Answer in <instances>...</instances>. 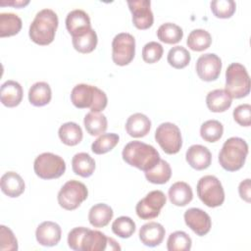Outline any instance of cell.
<instances>
[{"label": "cell", "mask_w": 251, "mask_h": 251, "mask_svg": "<svg viewBox=\"0 0 251 251\" xmlns=\"http://www.w3.org/2000/svg\"><path fill=\"white\" fill-rule=\"evenodd\" d=\"M123 159L128 165L147 172L160 161V154L150 144L134 140L128 142L123 149Z\"/></svg>", "instance_id": "obj_1"}, {"label": "cell", "mask_w": 251, "mask_h": 251, "mask_svg": "<svg viewBox=\"0 0 251 251\" xmlns=\"http://www.w3.org/2000/svg\"><path fill=\"white\" fill-rule=\"evenodd\" d=\"M59 20L51 9H42L34 17L29 25L28 35L38 45H48L55 37Z\"/></svg>", "instance_id": "obj_2"}, {"label": "cell", "mask_w": 251, "mask_h": 251, "mask_svg": "<svg viewBox=\"0 0 251 251\" xmlns=\"http://www.w3.org/2000/svg\"><path fill=\"white\" fill-rule=\"evenodd\" d=\"M71 101L78 109L89 108L91 112H101L106 108L108 98L97 86L79 83L72 89Z\"/></svg>", "instance_id": "obj_3"}, {"label": "cell", "mask_w": 251, "mask_h": 251, "mask_svg": "<svg viewBox=\"0 0 251 251\" xmlns=\"http://www.w3.org/2000/svg\"><path fill=\"white\" fill-rule=\"evenodd\" d=\"M247 155V142L240 137H229L219 153V163L226 171L235 172L243 167Z\"/></svg>", "instance_id": "obj_4"}, {"label": "cell", "mask_w": 251, "mask_h": 251, "mask_svg": "<svg viewBox=\"0 0 251 251\" xmlns=\"http://www.w3.org/2000/svg\"><path fill=\"white\" fill-rule=\"evenodd\" d=\"M225 90L231 98H243L250 92V77L246 68L239 63H231L226 71Z\"/></svg>", "instance_id": "obj_5"}, {"label": "cell", "mask_w": 251, "mask_h": 251, "mask_svg": "<svg viewBox=\"0 0 251 251\" xmlns=\"http://www.w3.org/2000/svg\"><path fill=\"white\" fill-rule=\"evenodd\" d=\"M197 195L208 207L221 206L225 201V191L219 178L212 175L202 176L197 182Z\"/></svg>", "instance_id": "obj_6"}, {"label": "cell", "mask_w": 251, "mask_h": 251, "mask_svg": "<svg viewBox=\"0 0 251 251\" xmlns=\"http://www.w3.org/2000/svg\"><path fill=\"white\" fill-rule=\"evenodd\" d=\"M33 170L35 175L42 179L58 178L65 173L66 163L61 156L44 152L35 158Z\"/></svg>", "instance_id": "obj_7"}, {"label": "cell", "mask_w": 251, "mask_h": 251, "mask_svg": "<svg viewBox=\"0 0 251 251\" xmlns=\"http://www.w3.org/2000/svg\"><path fill=\"white\" fill-rule=\"evenodd\" d=\"M88 190L84 183L71 179L67 181L59 190L57 199L59 205L68 211H72L79 207V205L86 200Z\"/></svg>", "instance_id": "obj_8"}, {"label": "cell", "mask_w": 251, "mask_h": 251, "mask_svg": "<svg viewBox=\"0 0 251 251\" xmlns=\"http://www.w3.org/2000/svg\"><path fill=\"white\" fill-rule=\"evenodd\" d=\"M155 139L167 154H176L182 146L180 129L173 123H163L155 131Z\"/></svg>", "instance_id": "obj_9"}, {"label": "cell", "mask_w": 251, "mask_h": 251, "mask_svg": "<svg viewBox=\"0 0 251 251\" xmlns=\"http://www.w3.org/2000/svg\"><path fill=\"white\" fill-rule=\"evenodd\" d=\"M135 39L127 32L118 33L112 41V60L118 66H126L134 58Z\"/></svg>", "instance_id": "obj_10"}, {"label": "cell", "mask_w": 251, "mask_h": 251, "mask_svg": "<svg viewBox=\"0 0 251 251\" xmlns=\"http://www.w3.org/2000/svg\"><path fill=\"white\" fill-rule=\"evenodd\" d=\"M167 197L161 190H152L144 198L139 200L135 206L136 215L142 220H152L159 216L161 209L165 206Z\"/></svg>", "instance_id": "obj_11"}, {"label": "cell", "mask_w": 251, "mask_h": 251, "mask_svg": "<svg viewBox=\"0 0 251 251\" xmlns=\"http://www.w3.org/2000/svg\"><path fill=\"white\" fill-rule=\"evenodd\" d=\"M196 73L204 81L216 80L222 70V60L214 53L201 55L196 61Z\"/></svg>", "instance_id": "obj_12"}, {"label": "cell", "mask_w": 251, "mask_h": 251, "mask_svg": "<svg viewBox=\"0 0 251 251\" xmlns=\"http://www.w3.org/2000/svg\"><path fill=\"white\" fill-rule=\"evenodd\" d=\"M128 8L132 14V23L138 29H147L152 26L154 16L151 11L149 0L127 1Z\"/></svg>", "instance_id": "obj_13"}, {"label": "cell", "mask_w": 251, "mask_h": 251, "mask_svg": "<svg viewBox=\"0 0 251 251\" xmlns=\"http://www.w3.org/2000/svg\"><path fill=\"white\" fill-rule=\"evenodd\" d=\"M186 226L193 230L197 235H206L212 226L210 216L199 208H189L183 215Z\"/></svg>", "instance_id": "obj_14"}, {"label": "cell", "mask_w": 251, "mask_h": 251, "mask_svg": "<svg viewBox=\"0 0 251 251\" xmlns=\"http://www.w3.org/2000/svg\"><path fill=\"white\" fill-rule=\"evenodd\" d=\"M66 27L72 37L81 36L92 28L89 16L80 9H75L68 13L66 17Z\"/></svg>", "instance_id": "obj_15"}, {"label": "cell", "mask_w": 251, "mask_h": 251, "mask_svg": "<svg viewBox=\"0 0 251 251\" xmlns=\"http://www.w3.org/2000/svg\"><path fill=\"white\" fill-rule=\"evenodd\" d=\"M62 229L60 226L51 221H45L41 223L35 231V237L37 242L42 246H55L61 240Z\"/></svg>", "instance_id": "obj_16"}, {"label": "cell", "mask_w": 251, "mask_h": 251, "mask_svg": "<svg viewBox=\"0 0 251 251\" xmlns=\"http://www.w3.org/2000/svg\"><path fill=\"white\" fill-rule=\"evenodd\" d=\"M185 159L191 168L197 171H202L209 168L211 165L212 154L206 146L194 144L187 149Z\"/></svg>", "instance_id": "obj_17"}, {"label": "cell", "mask_w": 251, "mask_h": 251, "mask_svg": "<svg viewBox=\"0 0 251 251\" xmlns=\"http://www.w3.org/2000/svg\"><path fill=\"white\" fill-rule=\"evenodd\" d=\"M165 233V227L161 224L149 222L140 227L139 239L145 246L155 247L163 242Z\"/></svg>", "instance_id": "obj_18"}, {"label": "cell", "mask_w": 251, "mask_h": 251, "mask_svg": "<svg viewBox=\"0 0 251 251\" xmlns=\"http://www.w3.org/2000/svg\"><path fill=\"white\" fill-rule=\"evenodd\" d=\"M23 87L15 80H6L0 89V99L4 106L13 108L18 106L23 99Z\"/></svg>", "instance_id": "obj_19"}, {"label": "cell", "mask_w": 251, "mask_h": 251, "mask_svg": "<svg viewBox=\"0 0 251 251\" xmlns=\"http://www.w3.org/2000/svg\"><path fill=\"white\" fill-rule=\"evenodd\" d=\"M1 190L9 197H19L25 191V181L16 172H7L1 176Z\"/></svg>", "instance_id": "obj_20"}, {"label": "cell", "mask_w": 251, "mask_h": 251, "mask_svg": "<svg viewBox=\"0 0 251 251\" xmlns=\"http://www.w3.org/2000/svg\"><path fill=\"white\" fill-rule=\"evenodd\" d=\"M150 128L151 121L142 113L130 115L126 123V130L131 137H143L150 131Z\"/></svg>", "instance_id": "obj_21"}, {"label": "cell", "mask_w": 251, "mask_h": 251, "mask_svg": "<svg viewBox=\"0 0 251 251\" xmlns=\"http://www.w3.org/2000/svg\"><path fill=\"white\" fill-rule=\"evenodd\" d=\"M108 246L109 237L99 230L88 228L81 240V251H104Z\"/></svg>", "instance_id": "obj_22"}, {"label": "cell", "mask_w": 251, "mask_h": 251, "mask_svg": "<svg viewBox=\"0 0 251 251\" xmlns=\"http://www.w3.org/2000/svg\"><path fill=\"white\" fill-rule=\"evenodd\" d=\"M231 103L232 98L225 89H214L206 96V104L211 112H225L231 106Z\"/></svg>", "instance_id": "obj_23"}, {"label": "cell", "mask_w": 251, "mask_h": 251, "mask_svg": "<svg viewBox=\"0 0 251 251\" xmlns=\"http://www.w3.org/2000/svg\"><path fill=\"white\" fill-rule=\"evenodd\" d=\"M170 201L176 206H185L191 202L193 192L190 185L184 181H176L171 185L168 192Z\"/></svg>", "instance_id": "obj_24"}, {"label": "cell", "mask_w": 251, "mask_h": 251, "mask_svg": "<svg viewBox=\"0 0 251 251\" xmlns=\"http://www.w3.org/2000/svg\"><path fill=\"white\" fill-rule=\"evenodd\" d=\"M114 215L113 209L105 203L93 205L88 212V221L94 227H104L112 220Z\"/></svg>", "instance_id": "obj_25"}, {"label": "cell", "mask_w": 251, "mask_h": 251, "mask_svg": "<svg viewBox=\"0 0 251 251\" xmlns=\"http://www.w3.org/2000/svg\"><path fill=\"white\" fill-rule=\"evenodd\" d=\"M51 87L45 81H37L33 83L28 90V101L33 106H45L51 101Z\"/></svg>", "instance_id": "obj_26"}, {"label": "cell", "mask_w": 251, "mask_h": 251, "mask_svg": "<svg viewBox=\"0 0 251 251\" xmlns=\"http://www.w3.org/2000/svg\"><path fill=\"white\" fill-rule=\"evenodd\" d=\"M72 168L75 175L88 177L94 173L95 161L88 153L79 152L73 157Z\"/></svg>", "instance_id": "obj_27"}, {"label": "cell", "mask_w": 251, "mask_h": 251, "mask_svg": "<svg viewBox=\"0 0 251 251\" xmlns=\"http://www.w3.org/2000/svg\"><path fill=\"white\" fill-rule=\"evenodd\" d=\"M86 131L93 136L104 133L108 126V121L105 115L100 112H88L83 119Z\"/></svg>", "instance_id": "obj_28"}, {"label": "cell", "mask_w": 251, "mask_h": 251, "mask_svg": "<svg viewBox=\"0 0 251 251\" xmlns=\"http://www.w3.org/2000/svg\"><path fill=\"white\" fill-rule=\"evenodd\" d=\"M58 135L61 141L68 146H75L78 144L83 136L81 127L74 122L63 124L59 127Z\"/></svg>", "instance_id": "obj_29"}, {"label": "cell", "mask_w": 251, "mask_h": 251, "mask_svg": "<svg viewBox=\"0 0 251 251\" xmlns=\"http://www.w3.org/2000/svg\"><path fill=\"white\" fill-rule=\"evenodd\" d=\"M144 173L146 179L154 184H164L168 182L172 176V169L170 164L162 159H160L154 168Z\"/></svg>", "instance_id": "obj_30"}, {"label": "cell", "mask_w": 251, "mask_h": 251, "mask_svg": "<svg viewBox=\"0 0 251 251\" xmlns=\"http://www.w3.org/2000/svg\"><path fill=\"white\" fill-rule=\"evenodd\" d=\"M21 18L13 13L0 14V37L16 35L22 28Z\"/></svg>", "instance_id": "obj_31"}, {"label": "cell", "mask_w": 251, "mask_h": 251, "mask_svg": "<svg viewBox=\"0 0 251 251\" xmlns=\"http://www.w3.org/2000/svg\"><path fill=\"white\" fill-rule=\"evenodd\" d=\"M211 43V34L202 28H196L190 31L186 40L187 46L193 51H204L210 47Z\"/></svg>", "instance_id": "obj_32"}, {"label": "cell", "mask_w": 251, "mask_h": 251, "mask_svg": "<svg viewBox=\"0 0 251 251\" xmlns=\"http://www.w3.org/2000/svg\"><path fill=\"white\" fill-rule=\"evenodd\" d=\"M157 36L162 42L167 44H176L181 40L183 30L179 25L174 23H165L159 26Z\"/></svg>", "instance_id": "obj_33"}, {"label": "cell", "mask_w": 251, "mask_h": 251, "mask_svg": "<svg viewBox=\"0 0 251 251\" xmlns=\"http://www.w3.org/2000/svg\"><path fill=\"white\" fill-rule=\"evenodd\" d=\"M191 245L192 240L190 236L182 230L172 232L167 240V249L169 251H189Z\"/></svg>", "instance_id": "obj_34"}, {"label": "cell", "mask_w": 251, "mask_h": 251, "mask_svg": "<svg viewBox=\"0 0 251 251\" xmlns=\"http://www.w3.org/2000/svg\"><path fill=\"white\" fill-rule=\"evenodd\" d=\"M72 42L74 48L79 53H90L96 48L98 42L96 31L93 28H91L89 31H87L85 34L81 36L73 37Z\"/></svg>", "instance_id": "obj_35"}, {"label": "cell", "mask_w": 251, "mask_h": 251, "mask_svg": "<svg viewBox=\"0 0 251 251\" xmlns=\"http://www.w3.org/2000/svg\"><path fill=\"white\" fill-rule=\"evenodd\" d=\"M120 136L117 133H102L98 138H96L91 144V150L97 155L105 154L111 151L119 142Z\"/></svg>", "instance_id": "obj_36"}, {"label": "cell", "mask_w": 251, "mask_h": 251, "mask_svg": "<svg viewBox=\"0 0 251 251\" xmlns=\"http://www.w3.org/2000/svg\"><path fill=\"white\" fill-rule=\"evenodd\" d=\"M224 133L223 125L217 120H208L200 127V135L207 142L218 141Z\"/></svg>", "instance_id": "obj_37"}, {"label": "cell", "mask_w": 251, "mask_h": 251, "mask_svg": "<svg viewBox=\"0 0 251 251\" xmlns=\"http://www.w3.org/2000/svg\"><path fill=\"white\" fill-rule=\"evenodd\" d=\"M191 56L187 49L182 46H175L168 53V63L175 69H183L190 62Z\"/></svg>", "instance_id": "obj_38"}, {"label": "cell", "mask_w": 251, "mask_h": 251, "mask_svg": "<svg viewBox=\"0 0 251 251\" xmlns=\"http://www.w3.org/2000/svg\"><path fill=\"white\" fill-rule=\"evenodd\" d=\"M135 223L133 220L126 216L117 218L112 224L113 232L121 238H128L135 231Z\"/></svg>", "instance_id": "obj_39"}, {"label": "cell", "mask_w": 251, "mask_h": 251, "mask_svg": "<svg viewBox=\"0 0 251 251\" xmlns=\"http://www.w3.org/2000/svg\"><path fill=\"white\" fill-rule=\"evenodd\" d=\"M210 6L215 17L220 19L230 18L236 9L233 0H214L210 3Z\"/></svg>", "instance_id": "obj_40"}, {"label": "cell", "mask_w": 251, "mask_h": 251, "mask_svg": "<svg viewBox=\"0 0 251 251\" xmlns=\"http://www.w3.org/2000/svg\"><path fill=\"white\" fill-rule=\"evenodd\" d=\"M164 53L163 46L156 42L150 41L146 43L142 48V59L148 64H154L158 62Z\"/></svg>", "instance_id": "obj_41"}, {"label": "cell", "mask_w": 251, "mask_h": 251, "mask_svg": "<svg viewBox=\"0 0 251 251\" xmlns=\"http://www.w3.org/2000/svg\"><path fill=\"white\" fill-rule=\"evenodd\" d=\"M0 250L1 251H16L18 250V240L13 231L5 226H0Z\"/></svg>", "instance_id": "obj_42"}, {"label": "cell", "mask_w": 251, "mask_h": 251, "mask_svg": "<svg viewBox=\"0 0 251 251\" xmlns=\"http://www.w3.org/2000/svg\"><path fill=\"white\" fill-rule=\"evenodd\" d=\"M234 121L242 126H249L251 125V106L249 104H241L233 110Z\"/></svg>", "instance_id": "obj_43"}, {"label": "cell", "mask_w": 251, "mask_h": 251, "mask_svg": "<svg viewBox=\"0 0 251 251\" xmlns=\"http://www.w3.org/2000/svg\"><path fill=\"white\" fill-rule=\"evenodd\" d=\"M87 227L77 226L74 227L68 234V245L71 249L75 251H81V240L85 232L87 231Z\"/></svg>", "instance_id": "obj_44"}, {"label": "cell", "mask_w": 251, "mask_h": 251, "mask_svg": "<svg viewBox=\"0 0 251 251\" xmlns=\"http://www.w3.org/2000/svg\"><path fill=\"white\" fill-rule=\"evenodd\" d=\"M238 192L241 199L249 203L251 201V185H250V178H246L239 183Z\"/></svg>", "instance_id": "obj_45"}, {"label": "cell", "mask_w": 251, "mask_h": 251, "mask_svg": "<svg viewBox=\"0 0 251 251\" xmlns=\"http://www.w3.org/2000/svg\"><path fill=\"white\" fill-rule=\"evenodd\" d=\"M29 3L28 0H19V1H8V2H5V1H1L0 4L1 5H10V6H14V7H25V5H27Z\"/></svg>", "instance_id": "obj_46"}]
</instances>
